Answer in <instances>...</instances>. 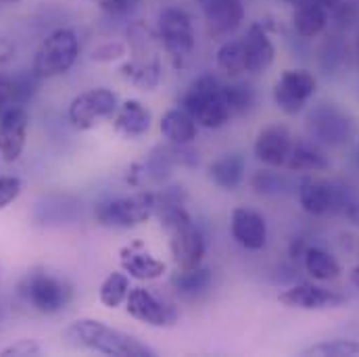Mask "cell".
Instances as JSON below:
<instances>
[{"label":"cell","mask_w":359,"mask_h":357,"mask_svg":"<svg viewBox=\"0 0 359 357\" xmlns=\"http://www.w3.org/2000/svg\"><path fill=\"white\" fill-rule=\"evenodd\" d=\"M245 53H247V72L249 74H264L268 72L276 59V46L268 36L266 27L262 23H253L245 38Z\"/></svg>","instance_id":"cell-19"},{"label":"cell","mask_w":359,"mask_h":357,"mask_svg":"<svg viewBox=\"0 0 359 357\" xmlns=\"http://www.w3.org/2000/svg\"><path fill=\"white\" fill-rule=\"evenodd\" d=\"M42 356V347L40 343L32 341V339H19L11 345H6L4 349H0V357H36Z\"/></svg>","instance_id":"cell-35"},{"label":"cell","mask_w":359,"mask_h":357,"mask_svg":"<svg viewBox=\"0 0 359 357\" xmlns=\"http://www.w3.org/2000/svg\"><path fill=\"white\" fill-rule=\"evenodd\" d=\"M0 2H15V0H0Z\"/></svg>","instance_id":"cell-46"},{"label":"cell","mask_w":359,"mask_h":357,"mask_svg":"<svg viewBox=\"0 0 359 357\" xmlns=\"http://www.w3.org/2000/svg\"><path fill=\"white\" fill-rule=\"evenodd\" d=\"M155 211H157V192L138 190L126 196L100 201L94 209V220L104 228L130 230L147 224L155 215Z\"/></svg>","instance_id":"cell-3"},{"label":"cell","mask_w":359,"mask_h":357,"mask_svg":"<svg viewBox=\"0 0 359 357\" xmlns=\"http://www.w3.org/2000/svg\"><path fill=\"white\" fill-rule=\"evenodd\" d=\"M215 63L217 69L224 72L228 78H241L243 74H247V53L243 38L222 42V46L215 53Z\"/></svg>","instance_id":"cell-28"},{"label":"cell","mask_w":359,"mask_h":357,"mask_svg":"<svg viewBox=\"0 0 359 357\" xmlns=\"http://www.w3.org/2000/svg\"><path fill=\"white\" fill-rule=\"evenodd\" d=\"M224 82L215 74L198 76L180 98V107L186 109L198 128L219 130L230 123L232 113L224 100Z\"/></svg>","instance_id":"cell-2"},{"label":"cell","mask_w":359,"mask_h":357,"mask_svg":"<svg viewBox=\"0 0 359 357\" xmlns=\"http://www.w3.org/2000/svg\"><path fill=\"white\" fill-rule=\"evenodd\" d=\"M126 53H128L126 44H121V42H104V44H100V46H96L92 50L90 59L94 63H113V61L123 59Z\"/></svg>","instance_id":"cell-34"},{"label":"cell","mask_w":359,"mask_h":357,"mask_svg":"<svg viewBox=\"0 0 359 357\" xmlns=\"http://www.w3.org/2000/svg\"><path fill=\"white\" fill-rule=\"evenodd\" d=\"M299 205L309 215H326L337 209H345L349 196L337 184L322 178H305L297 188Z\"/></svg>","instance_id":"cell-11"},{"label":"cell","mask_w":359,"mask_h":357,"mask_svg":"<svg viewBox=\"0 0 359 357\" xmlns=\"http://www.w3.org/2000/svg\"><path fill=\"white\" fill-rule=\"evenodd\" d=\"M209 38L224 40L230 38L245 21L243 0H196Z\"/></svg>","instance_id":"cell-12"},{"label":"cell","mask_w":359,"mask_h":357,"mask_svg":"<svg viewBox=\"0 0 359 357\" xmlns=\"http://www.w3.org/2000/svg\"><path fill=\"white\" fill-rule=\"evenodd\" d=\"M172 288L176 290V295L186 299V301H194L201 295H205L213 282V271L207 266H198L192 269H178L172 278Z\"/></svg>","instance_id":"cell-24"},{"label":"cell","mask_w":359,"mask_h":357,"mask_svg":"<svg viewBox=\"0 0 359 357\" xmlns=\"http://www.w3.org/2000/svg\"><path fill=\"white\" fill-rule=\"evenodd\" d=\"M23 182L17 176H0V211L6 209L13 201L19 198Z\"/></svg>","instance_id":"cell-36"},{"label":"cell","mask_w":359,"mask_h":357,"mask_svg":"<svg viewBox=\"0 0 359 357\" xmlns=\"http://www.w3.org/2000/svg\"><path fill=\"white\" fill-rule=\"evenodd\" d=\"M19 297L36 311L53 316L63 311L74 299V288L63 278L46 269H32L19 282Z\"/></svg>","instance_id":"cell-4"},{"label":"cell","mask_w":359,"mask_h":357,"mask_svg":"<svg viewBox=\"0 0 359 357\" xmlns=\"http://www.w3.org/2000/svg\"><path fill=\"white\" fill-rule=\"evenodd\" d=\"M307 128L316 140L330 147H341L349 142L355 130L351 117L334 102L316 105L307 115Z\"/></svg>","instance_id":"cell-9"},{"label":"cell","mask_w":359,"mask_h":357,"mask_svg":"<svg viewBox=\"0 0 359 357\" xmlns=\"http://www.w3.org/2000/svg\"><path fill=\"white\" fill-rule=\"evenodd\" d=\"M355 57H358V61H359V36H358V40H355Z\"/></svg>","instance_id":"cell-44"},{"label":"cell","mask_w":359,"mask_h":357,"mask_svg":"<svg viewBox=\"0 0 359 357\" xmlns=\"http://www.w3.org/2000/svg\"><path fill=\"white\" fill-rule=\"evenodd\" d=\"M147 182V174H144V161H136L128 168L126 174V184H130L132 188H142Z\"/></svg>","instance_id":"cell-39"},{"label":"cell","mask_w":359,"mask_h":357,"mask_svg":"<svg viewBox=\"0 0 359 357\" xmlns=\"http://www.w3.org/2000/svg\"><path fill=\"white\" fill-rule=\"evenodd\" d=\"M128 40H130V50L134 59H155L157 57V46L159 34H155L149 25L144 23H134L128 27Z\"/></svg>","instance_id":"cell-30"},{"label":"cell","mask_w":359,"mask_h":357,"mask_svg":"<svg viewBox=\"0 0 359 357\" xmlns=\"http://www.w3.org/2000/svg\"><path fill=\"white\" fill-rule=\"evenodd\" d=\"M126 311L140 324L155 328H170L180 320V309L174 303L159 299L144 286L130 288V295L126 299Z\"/></svg>","instance_id":"cell-10"},{"label":"cell","mask_w":359,"mask_h":357,"mask_svg":"<svg viewBox=\"0 0 359 357\" xmlns=\"http://www.w3.org/2000/svg\"><path fill=\"white\" fill-rule=\"evenodd\" d=\"M63 339L76 349H88L102 356L155 357V351L142 341H138L134 335H128L94 318H80L72 322L65 328Z\"/></svg>","instance_id":"cell-1"},{"label":"cell","mask_w":359,"mask_h":357,"mask_svg":"<svg viewBox=\"0 0 359 357\" xmlns=\"http://www.w3.org/2000/svg\"><path fill=\"white\" fill-rule=\"evenodd\" d=\"M29 113L23 105H13L0 113V157L13 163L21 157L27 140Z\"/></svg>","instance_id":"cell-14"},{"label":"cell","mask_w":359,"mask_h":357,"mask_svg":"<svg viewBox=\"0 0 359 357\" xmlns=\"http://www.w3.org/2000/svg\"><path fill=\"white\" fill-rule=\"evenodd\" d=\"M92 2L98 4L104 13L121 17V15H130L132 11H136L142 0H92Z\"/></svg>","instance_id":"cell-37"},{"label":"cell","mask_w":359,"mask_h":357,"mask_svg":"<svg viewBox=\"0 0 359 357\" xmlns=\"http://www.w3.org/2000/svg\"><path fill=\"white\" fill-rule=\"evenodd\" d=\"M130 280L132 278L126 271H111L98 288L100 303L107 309H117L119 305H123L130 295V288H132Z\"/></svg>","instance_id":"cell-29"},{"label":"cell","mask_w":359,"mask_h":357,"mask_svg":"<svg viewBox=\"0 0 359 357\" xmlns=\"http://www.w3.org/2000/svg\"><path fill=\"white\" fill-rule=\"evenodd\" d=\"M113 128L119 136H123L128 140H138L151 132L153 113L142 100L128 98L119 105V109L113 117Z\"/></svg>","instance_id":"cell-18"},{"label":"cell","mask_w":359,"mask_h":357,"mask_svg":"<svg viewBox=\"0 0 359 357\" xmlns=\"http://www.w3.org/2000/svg\"><path fill=\"white\" fill-rule=\"evenodd\" d=\"M345 53H347V48H345V44L343 42H339V40H334V42H328L326 46H324V50H322V61H326V59H330V63H326V67L330 69H334L339 63H343L345 61Z\"/></svg>","instance_id":"cell-38"},{"label":"cell","mask_w":359,"mask_h":357,"mask_svg":"<svg viewBox=\"0 0 359 357\" xmlns=\"http://www.w3.org/2000/svg\"><path fill=\"white\" fill-rule=\"evenodd\" d=\"M157 34H159V42L163 46V50L168 53V57L172 59L174 67H186V63L190 61L196 40H194V25L190 15L180 8V6H165L159 13V21H157Z\"/></svg>","instance_id":"cell-6"},{"label":"cell","mask_w":359,"mask_h":357,"mask_svg":"<svg viewBox=\"0 0 359 357\" xmlns=\"http://www.w3.org/2000/svg\"><path fill=\"white\" fill-rule=\"evenodd\" d=\"M349 278H351V282H353V284H355V286L359 288V266H355V268L351 269Z\"/></svg>","instance_id":"cell-42"},{"label":"cell","mask_w":359,"mask_h":357,"mask_svg":"<svg viewBox=\"0 0 359 357\" xmlns=\"http://www.w3.org/2000/svg\"><path fill=\"white\" fill-rule=\"evenodd\" d=\"M284 2H288V4H294V6H297V4H299V2H303V0H284Z\"/></svg>","instance_id":"cell-45"},{"label":"cell","mask_w":359,"mask_h":357,"mask_svg":"<svg viewBox=\"0 0 359 357\" xmlns=\"http://www.w3.org/2000/svg\"><path fill=\"white\" fill-rule=\"evenodd\" d=\"M119 109V98L113 90L92 88L78 94L67 109V117L76 130L88 132L98 128L100 123L115 117Z\"/></svg>","instance_id":"cell-7"},{"label":"cell","mask_w":359,"mask_h":357,"mask_svg":"<svg viewBox=\"0 0 359 357\" xmlns=\"http://www.w3.org/2000/svg\"><path fill=\"white\" fill-rule=\"evenodd\" d=\"M318 80L307 69H286L271 90L276 107L286 115H299L316 96Z\"/></svg>","instance_id":"cell-8"},{"label":"cell","mask_w":359,"mask_h":357,"mask_svg":"<svg viewBox=\"0 0 359 357\" xmlns=\"http://www.w3.org/2000/svg\"><path fill=\"white\" fill-rule=\"evenodd\" d=\"M247 172V159L241 153H226L211 161L207 168V178L222 190H236Z\"/></svg>","instance_id":"cell-21"},{"label":"cell","mask_w":359,"mask_h":357,"mask_svg":"<svg viewBox=\"0 0 359 357\" xmlns=\"http://www.w3.org/2000/svg\"><path fill=\"white\" fill-rule=\"evenodd\" d=\"M292 144H294V138H292L290 130L282 123H273L257 134L253 153L259 163H264L266 168H271V170H278V168L286 166Z\"/></svg>","instance_id":"cell-15"},{"label":"cell","mask_w":359,"mask_h":357,"mask_svg":"<svg viewBox=\"0 0 359 357\" xmlns=\"http://www.w3.org/2000/svg\"><path fill=\"white\" fill-rule=\"evenodd\" d=\"M119 266L130 278L140 280V282L159 280L168 271L165 262L157 260L140 241H134V243L121 247V251H119Z\"/></svg>","instance_id":"cell-17"},{"label":"cell","mask_w":359,"mask_h":357,"mask_svg":"<svg viewBox=\"0 0 359 357\" xmlns=\"http://www.w3.org/2000/svg\"><path fill=\"white\" fill-rule=\"evenodd\" d=\"M159 130L170 144H192L196 140L198 126L192 119V115L178 105L161 115Z\"/></svg>","instance_id":"cell-22"},{"label":"cell","mask_w":359,"mask_h":357,"mask_svg":"<svg viewBox=\"0 0 359 357\" xmlns=\"http://www.w3.org/2000/svg\"><path fill=\"white\" fill-rule=\"evenodd\" d=\"M328 23L326 6L320 0H303L294 6L292 27L301 38H316L324 32Z\"/></svg>","instance_id":"cell-23"},{"label":"cell","mask_w":359,"mask_h":357,"mask_svg":"<svg viewBox=\"0 0 359 357\" xmlns=\"http://www.w3.org/2000/svg\"><path fill=\"white\" fill-rule=\"evenodd\" d=\"M251 186L257 194H264V196H278V194H284L288 190V180L284 176H280L278 172H271V170H259L253 174L251 178Z\"/></svg>","instance_id":"cell-33"},{"label":"cell","mask_w":359,"mask_h":357,"mask_svg":"<svg viewBox=\"0 0 359 357\" xmlns=\"http://www.w3.org/2000/svg\"><path fill=\"white\" fill-rule=\"evenodd\" d=\"M284 168L290 172H326L330 170V159L316 144L305 140H294Z\"/></svg>","instance_id":"cell-25"},{"label":"cell","mask_w":359,"mask_h":357,"mask_svg":"<svg viewBox=\"0 0 359 357\" xmlns=\"http://www.w3.org/2000/svg\"><path fill=\"white\" fill-rule=\"evenodd\" d=\"M222 94H224L226 105L230 107L232 117L251 113L257 102V90L253 88V84L238 80V78H232V82H226L222 88Z\"/></svg>","instance_id":"cell-27"},{"label":"cell","mask_w":359,"mask_h":357,"mask_svg":"<svg viewBox=\"0 0 359 357\" xmlns=\"http://www.w3.org/2000/svg\"><path fill=\"white\" fill-rule=\"evenodd\" d=\"M303 264L307 274L313 280L326 282V280H337L343 274V266L339 264V260L334 255H330L326 249L322 247H307L305 255H303Z\"/></svg>","instance_id":"cell-26"},{"label":"cell","mask_w":359,"mask_h":357,"mask_svg":"<svg viewBox=\"0 0 359 357\" xmlns=\"http://www.w3.org/2000/svg\"><path fill=\"white\" fill-rule=\"evenodd\" d=\"M230 234L247 251H262L268 245V222L251 207H236L230 215Z\"/></svg>","instance_id":"cell-16"},{"label":"cell","mask_w":359,"mask_h":357,"mask_svg":"<svg viewBox=\"0 0 359 357\" xmlns=\"http://www.w3.org/2000/svg\"><path fill=\"white\" fill-rule=\"evenodd\" d=\"M305 353H307V356H320V357H358L359 341H351V339L322 341V343L311 345Z\"/></svg>","instance_id":"cell-32"},{"label":"cell","mask_w":359,"mask_h":357,"mask_svg":"<svg viewBox=\"0 0 359 357\" xmlns=\"http://www.w3.org/2000/svg\"><path fill=\"white\" fill-rule=\"evenodd\" d=\"M176 168V161H174V155H172V147H157L151 151V155L147 157L144 161V174L147 180L151 184H163L165 180L170 178L172 170Z\"/></svg>","instance_id":"cell-31"},{"label":"cell","mask_w":359,"mask_h":357,"mask_svg":"<svg viewBox=\"0 0 359 357\" xmlns=\"http://www.w3.org/2000/svg\"><path fill=\"white\" fill-rule=\"evenodd\" d=\"M119 76L134 88L142 90V92H153L155 88H159V84L163 80V67H161L159 57L132 59L119 67Z\"/></svg>","instance_id":"cell-20"},{"label":"cell","mask_w":359,"mask_h":357,"mask_svg":"<svg viewBox=\"0 0 359 357\" xmlns=\"http://www.w3.org/2000/svg\"><path fill=\"white\" fill-rule=\"evenodd\" d=\"M320 2H322L326 8H334V6H337V4H341L343 0H320Z\"/></svg>","instance_id":"cell-43"},{"label":"cell","mask_w":359,"mask_h":357,"mask_svg":"<svg viewBox=\"0 0 359 357\" xmlns=\"http://www.w3.org/2000/svg\"><path fill=\"white\" fill-rule=\"evenodd\" d=\"M78 57H80V40L76 32L67 27L55 29L48 38H44V42L36 50L32 74L38 80H50L63 76L76 65Z\"/></svg>","instance_id":"cell-5"},{"label":"cell","mask_w":359,"mask_h":357,"mask_svg":"<svg viewBox=\"0 0 359 357\" xmlns=\"http://www.w3.org/2000/svg\"><path fill=\"white\" fill-rule=\"evenodd\" d=\"M278 301L290 309H305V311H320V309H332L347 303V297L339 290L324 288L313 282H301L294 284L278 295Z\"/></svg>","instance_id":"cell-13"},{"label":"cell","mask_w":359,"mask_h":357,"mask_svg":"<svg viewBox=\"0 0 359 357\" xmlns=\"http://www.w3.org/2000/svg\"><path fill=\"white\" fill-rule=\"evenodd\" d=\"M13 57H15V46L4 36H0V69L6 67L13 61Z\"/></svg>","instance_id":"cell-40"},{"label":"cell","mask_w":359,"mask_h":357,"mask_svg":"<svg viewBox=\"0 0 359 357\" xmlns=\"http://www.w3.org/2000/svg\"><path fill=\"white\" fill-rule=\"evenodd\" d=\"M307 247H309V245L305 243V238L294 236V238L290 241V245H288V255H290V260H299V257H303Z\"/></svg>","instance_id":"cell-41"}]
</instances>
